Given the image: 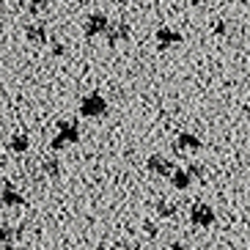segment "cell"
Listing matches in <instances>:
<instances>
[{"label":"cell","instance_id":"obj_1","mask_svg":"<svg viewBox=\"0 0 250 250\" xmlns=\"http://www.w3.org/2000/svg\"><path fill=\"white\" fill-rule=\"evenodd\" d=\"M192 220H195V223H201V226H209V223L214 220V212L209 209V206H204V204H201V206H195V212H192Z\"/></svg>","mask_w":250,"mask_h":250},{"label":"cell","instance_id":"obj_2","mask_svg":"<svg viewBox=\"0 0 250 250\" xmlns=\"http://www.w3.org/2000/svg\"><path fill=\"white\" fill-rule=\"evenodd\" d=\"M173 184H179V187H187V173H176V176H173Z\"/></svg>","mask_w":250,"mask_h":250}]
</instances>
